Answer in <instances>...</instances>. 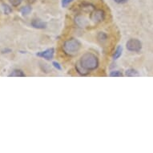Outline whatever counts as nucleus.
Returning a JSON list of instances; mask_svg holds the SVG:
<instances>
[{
    "mask_svg": "<svg viewBox=\"0 0 153 153\" xmlns=\"http://www.w3.org/2000/svg\"><path fill=\"white\" fill-rule=\"evenodd\" d=\"M30 11H31V7H30V6H26V7H23L21 9V13L23 15H27L28 14H30Z\"/></svg>",
    "mask_w": 153,
    "mask_h": 153,
    "instance_id": "9d476101",
    "label": "nucleus"
},
{
    "mask_svg": "<svg viewBox=\"0 0 153 153\" xmlns=\"http://www.w3.org/2000/svg\"><path fill=\"white\" fill-rule=\"evenodd\" d=\"M53 66L55 67L56 69H58V70H61L62 69V68H61V66L59 65V63H57V62H53Z\"/></svg>",
    "mask_w": 153,
    "mask_h": 153,
    "instance_id": "2eb2a0df",
    "label": "nucleus"
},
{
    "mask_svg": "<svg viewBox=\"0 0 153 153\" xmlns=\"http://www.w3.org/2000/svg\"><path fill=\"white\" fill-rule=\"evenodd\" d=\"M111 77H122L123 76V74L120 71H111L110 74Z\"/></svg>",
    "mask_w": 153,
    "mask_h": 153,
    "instance_id": "9b49d317",
    "label": "nucleus"
},
{
    "mask_svg": "<svg viewBox=\"0 0 153 153\" xmlns=\"http://www.w3.org/2000/svg\"><path fill=\"white\" fill-rule=\"evenodd\" d=\"M54 54H55V49H54V48H49L48 50L43 51H40V52H38L37 54H36V55L39 56V57L44 58L45 59H47V60H51V59H53Z\"/></svg>",
    "mask_w": 153,
    "mask_h": 153,
    "instance_id": "20e7f679",
    "label": "nucleus"
},
{
    "mask_svg": "<svg viewBox=\"0 0 153 153\" xmlns=\"http://www.w3.org/2000/svg\"><path fill=\"white\" fill-rule=\"evenodd\" d=\"M91 19L95 21L103 20V19H104V13H103V10H95V12L92 14V15H91Z\"/></svg>",
    "mask_w": 153,
    "mask_h": 153,
    "instance_id": "423d86ee",
    "label": "nucleus"
},
{
    "mask_svg": "<svg viewBox=\"0 0 153 153\" xmlns=\"http://www.w3.org/2000/svg\"><path fill=\"white\" fill-rule=\"evenodd\" d=\"M126 76L128 77H137V76H140V74L138 73V71L135 69H128V70L126 71Z\"/></svg>",
    "mask_w": 153,
    "mask_h": 153,
    "instance_id": "6e6552de",
    "label": "nucleus"
},
{
    "mask_svg": "<svg viewBox=\"0 0 153 153\" xmlns=\"http://www.w3.org/2000/svg\"><path fill=\"white\" fill-rule=\"evenodd\" d=\"M31 26L36 29H44L47 27V23L40 19H33L31 22Z\"/></svg>",
    "mask_w": 153,
    "mask_h": 153,
    "instance_id": "39448f33",
    "label": "nucleus"
},
{
    "mask_svg": "<svg viewBox=\"0 0 153 153\" xmlns=\"http://www.w3.org/2000/svg\"><path fill=\"white\" fill-rule=\"evenodd\" d=\"M9 2L13 7H18L22 3V0H9Z\"/></svg>",
    "mask_w": 153,
    "mask_h": 153,
    "instance_id": "f8f14e48",
    "label": "nucleus"
},
{
    "mask_svg": "<svg viewBox=\"0 0 153 153\" xmlns=\"http://www.w3.org/2000/svg\"><path fill=\"white\" fill-rule=\"evenodd\" d=\"M81 48V43L75 39H68L63 44V50L67 54L73 55L75 53L78 52Z\"/></svg>",
    "mask_w": 153,
    "mask_h": 153,
    "instance_id": "f03ea898",
    "label": "nucleus"
},
{
    "mask_svg": "<svg viewBox=\"0 0 153 153\" xmlns=\"http://www.w3.org/2000/svg\"><path fill=\"white\" fill-rule=\"evenodd\" d=\"M99 65L98 58L92 53H86L81 57L79 63L76 66L78 72L85 75L88 71H93L97 68Z\"/></svg>",
    "mask_w": 153,
    "mask_h": 153,
    "instance_id": "f257e3e1",
    "label": "nucleus"
},
{
    "mask_svg": "<svg viewBox=\"0 0 153 153\" xmlns=\"http://www.w3.org/2000/svg\"><path fill=\"white\" fill-rule=\"evenodd\" d=\"M3 9H4V12H5V14H7V15H9V14L12 11L11 8H10L9 6L6 5V4H3Z\"/></svg>",
    "mask_w": 153,
    "mask_h": 153,
    "instance_id": "ddd939ff",
    "label": "nucleus"
},
{
    "mask_svg": "<svg viewBox=\"0 0 153 153\" xmlns=\"http://www.w3.org/2000/svg\"><path fill=\"white\" fill-rule=\"evenodd\" d=\"M115 3H119V4H122V3H125L128 2V0H114Z\"/></svg>",
    "mask_w": 153,
    "mask_h": 153,
    "instance_id": "dca6fc26",
    "label": "nucleus"
},
{
    "mask_svg": "<svg viewBox=\"0 0 153 153\" xmlns=\"http://www.w3.org/2000/svg\"><path fill=\"white\" fill-rule=\"evenodd\" d=\"M126 47H127V49L128 51L137 52V51H140L141 50V48H142V43L138 39H129L127 42Z\"/></svg>",
    "mask_w": 153,
    "mask_h": 153,
    "instance_id": "7ed1b4c3",
    "label": "nucleus"
},
{
    "mask_svg": "<svg viewBox=\"0 0 153 153\" xmlns=\"http://www.w3.org/2000/svg\"><path fill=\"white\" fill-rule=\"evenodd\" d=\"M10 77H25L26 75L25 73L23 72L22 70H19V69H15V70H13L11 71L10 75H9Z\"/></svg>",
    "mask_w": 153,
    "mask_h": 153,
    "instance_id": "0eeeda50",
    "label": "nucleus"
},
{
    "mask_svg": "<svg viewBox=\"0 0 153 153\" xmlns=\"http://www.w3.org/2000/svg\"><path fill=\"white\" fill-rule=\"evenodd\" d=\"M122 51H123V48H122L121 46H119L118 48H116V51H115V53H114V55H113V59H117L120 58L121 56V55H122Z\"/></svg>",
    "mask_w": 153,
    "mask_h": 153,
    "instance_id": "1a4fd4ad",
    "label": "nucleus"
},
{
    "mask_svg": "<svg viewBox=\"0 0 153 153\" xmlns=\"http://www.w3.org/2000/svg\"><path fill=\"white\" fill-rule=\"evenodd\" d=\"M74 0H62V7H66L68 4H70Z\"/></svg>",
    "mask_w": 153,
    "mask_h": 153,
    "instance_id": "4468645a",
    "label": "nucleus"
}]
</instances>
